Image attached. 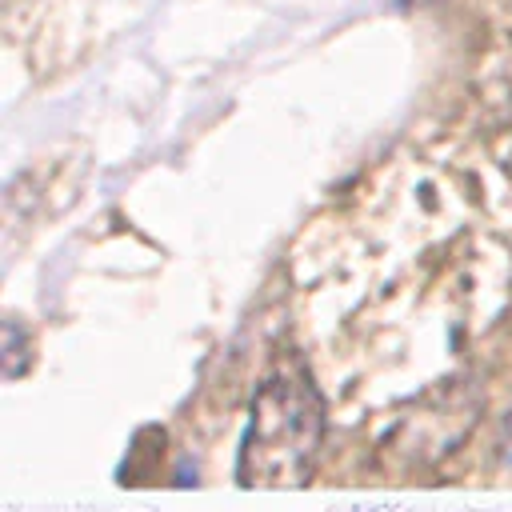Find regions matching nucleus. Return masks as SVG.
I'll list each match as a JSON object with an SVG mask.
<instances>
[{
	"mask_svg": "<svg viewBox=\"0 0 512 512\" xmlns=\"http://www.w3.org/2000/svg\"><path fill=\"white\" fill-rule=\"evenodd\" d=\"M324 436V404L304 368H276L256 400L240 452V480L260 488L300 484Z\"/></svg>",
	"mask_w": 512,
	"mask_h": 512,
	"instance_id": "nucleus-1",
	"label": "nucleus"
}]
</instances>
